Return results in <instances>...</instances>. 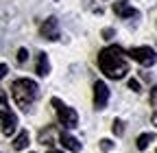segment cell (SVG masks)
I'll return each mask as SVG.
<instances>
[{
  "label": "cell",
  "mask_w": 157,
  "mask_h": 153,
  "mask_svg": "<svg viewBox=\"0 0 157 153\" xmlns=\"http://www.w3.org/2000/svg\"><path fill=\"white\" fill-rule=\"evenodd\" d=\"M11 94L20 109H29L39 94V85L33 79H15L11 83Z\"/></svg>",
  "instance_id": "obj_2"
},
{
  "label": "cell",
  "mask_w": 157,
  "mask_h": 153,
  "mask_svg": "<svg viewBox=\"0 0 157 153\" xmlns=\"http://www.w3.org/2000/svg\"><path fill=\"white\" fill-rule=\"evenodd\" d=\"M17 127V116L9 109V105H2V133L5 136H11Z\"/></svg>",
  "instance_id": "obj_8"
},
{
  "label": "cell",
  "mask_w": 157,
  "mask_h": 153,
  "mask_svg": "<svg viewBox=\"0 0 157 153\" xmlns=\"http://www.w3.org/2000/svg\"><path fill=\"white\" fill-rule=\"evenodd\" d=\"M26 59H29V50L26 48H20L17 50V64H24Z\"/></svg>",
  "instance_id": "obj_15"
},
{
  "label": "cell",
  "mask_w": 157,
  "mask_h": 153,
  "mask_svg": "<svg viewBox=\"0 0 157 153\" xmlns=\"http://www.w3.org/2000/svg\"><path fill=\"white\" fill-rule=\"evenodd\" d=\"M129 90H133V92H140V83H137L135 79H129Z\"/></svg>",
  "instance_id": "obj_17"
},
{
  "label": "cell",
  "mask_w": 157,
  "mask_h": 153,
  "mask_svg": "<svg viewBox=\"0 0 157 153\" xmlns=\"http://www.w3.org/2000/svg\"><path fill=\"white\" fill-rule=\"evenodd\" d=\"M109 103V88L105 81H96L94 83V107L96 109H105Z\"/></svg>",
  "instance_id": "obj_6"
},
{
  "label": "cell",
  "mask_w": 157,
  "mask_h": 153,
  "mask_svg": "<svg viewBox=\"0 0 157 153\" xmlns=\"http://www.w3.org/2000/svg\"><path fill=\"white\" fill-rule=\"evenodd\" d=\"M151 107H153V125H157V85L151 88Z\"/></svg>",
  "instance_id": "obj_13"
},
{
  "label": "cell",
  "mask_w": 157,
  "mask_h": 153,
  "mask_svg": "<svg viewBox=\"0 0 157 153\" xmlns=\"http://www.w3.org/2000/svg\"><path fill=\"white\" fill-rule=\"evenodd\" d=\"M29 142H31L29 131H20L17 136H15V140H13V149H15V151H24V149L29 147Z\"/></svg>",
  "instance_id": "obj_11"
},
{
  "label": "cell",
  "mask_w": 157,
  "mask_h": 153,
  "mask_svg": "<svg viewBox=\"0 0 157 153\" xmlns=\"http://www.w3.org/2000/svg\"><path fill=\"white\" fill-rule=\"evenodd\" d=\"M35 72H37L39 76H46V74L50 72V61H48V55H46V53H39V57H37V68H35Z\"/></svg>",
  "instance_id": "obj_10"
},
{
  "label": "cell",
  "mask_w": 157,
  "mask_h": 153,
  "mask_svg": "<svg viewBox=\"0 0 157 153\" xmlns=\"http://www.w3.org/2000/svg\"><path fill=\"white\" fill-rule=\"evenodd\" d=\"M48 153H63V151H55V149H52V151H48Z\"/></svg>",
  "instance_id": "obj_20"
},
{
  "label": "cell",
  "mask_w": 157,
  "mask_h": 153,
  "mask_svg": "<svg viewBox=\"0 0 157 153\" xmlns=\"http://www.w3.org/2000/svg\"><path fill=\"white\" fill-rule=\"evenodd\" d=\"M129 57L133 61H137L140 66H153L157 61V55L151 46H135V48L129 50Z\"/></svg>",
  "instance_id": "obj_4"
},
{
  "label": "cell",
  "mask_w": 157,
  "mask_h": 153,
  "mask_svg": "<svg viewBox=\"0 0 157 153\" xmlns=\"http://www.w3.org/2000/svg\"><path fill=\"white\" fill-rule=\"evenodd\" d=\"M113 13H116L118 18H122V20H127V18H137V15H140V11L133 9V7L129 5V0H116V2H113Z\"/></svg>",
  "instance_id": "obj_7"
},
{
  "label": "cell",
  "mask_w": 157,
  "mask_h": 153,
  "mask_svg": "<svg viewBox=\"0 0 157 153\" xmlns=\"http://www.w3.org/2000/svg\"><path fill=\"white\" fill-rule=\"evenodd\" d=\"M98 68L109 79H124L129 72V59L127 53L120 46H107L98 53Z\"/></svg>",
  "instance_id": "obj_1"
},
{
  "label": "cell",
  "mask_w": 157,
  "mask_h": 153,
  "mask_svg": "<svg viewBox=\"0 0 157 153\" xmlns=\"http://www.w3.org/2000/svg\"><path fill=\"white\" fill-rule=\"evenodd\" d=\"M111 35H113L111 29H105V31H103V37H105V40H111Z\"/></svg>",
  "instance_id": "obj_18"
},
{
  "label": "cell",
  "mask_w": 157,
  "mask_h": 153,
  "mask_svg": "<svg viewBox=\"0 0 157 153\" xmlns=\"http://www.w3.org/2000/svg\"><path fill=\"white\" fill-rule=\"evenodd\" d=\"M50 105L55 107V112H57V120H59V125H61L63 129H74V127L78 125V114H76L72 107H68L63 101L52 99Z\"/></svg>",
  "instance_id": "obj_3"
},
{
  "label": "cell",
  "mask_w": 157,
  "mask_h": 153,
  "mask_svg": "<svg viewBox=\"0 0 157 153\" xmlns=\"http://www.w3.org/2000/svg\"><path fill=\"white\" fill-rule=\"evenodd\" d=\"M0 70H2V72H0V74H2V76H7V72H9V68H7V64H2V68H0Z\"/></svg>",
  "instance_id": "obj_19"
},
{
  "label": "cell",
  "mask_w": 157,
  "mask_h": 153,
  "mask_svg": "<svg viewBox=\"0 0 157 153\" xmlns=\"http://www.w3.org/2000/svg\"><path fill=\"white\" fill-rule=\"evenodd\" d=\"M111 147H113V142H111V140H107V138H105V140H101V149H103V151H109Z\"/></svg>",
  "instance_id": "obj_16"
},
{
  "label": "cell",
  "mask_w": 157,
  "mask_h": 153,
  "mask_svg": "<svg viewBox=\"0 0 157 153\" xmlns=\"http://www.w3.org/2000/svg\"><path fill=\"white\" fill-rule=\"evenodd\" d=\"M155 138H157L155 133H140V136H137V142H135V144H137V149H140V151H144V149H146V147H148Z\"/></svg>",
  "instance_id": "obj_12"
},
{
  "label": "cell",
  "mask_w": 157,
  "mask_h": 153,
  "mask_svg": "<svg viewBox=\"0 0 157 153\" xmlns=\"http://www.w3.org/2000/svg\"><path fill=\"white\" fill-rule=\"evenodd\" d=\"M111 131L116 133V136H122V133H124V123L116 118V120H113V125H111Z\"/></svg>",
  "instance_id": "obj_14"
},
{
  "label": "cell",
  "mask_w": 157,
  "mask_h": 153,
  "mask_svg": "<svg viewBox=\"0 0 157 153\" xmlns=\"http://www.w3.org/2000/svg\"><path fill=\"white\" fill-rule=\"evenodd\" d=\"M59 142H61L63 149H68V151H72V153H78V151H81V142H78L74 136H70V133H61V136H59Z\"/></svg>",
  "instance_id": "obj_9"
},
{
  "label": "cell",
  "mask_w": 157,
  "mask_h": 153,
  "mask_svg": "<svg viewBox=\"0 0 157 153\" xmlns=\"http://www.w3.org/2000/svg\"><path fill=\"white\" fill-rule=\"evenodd\" d=\"M39 33H42L44 40L48 42H57L59 40V20L57 18H46V20L42 22V26H39Z\"/></svg>",
  "instance_id": "obj_5"
}]
</instances>
